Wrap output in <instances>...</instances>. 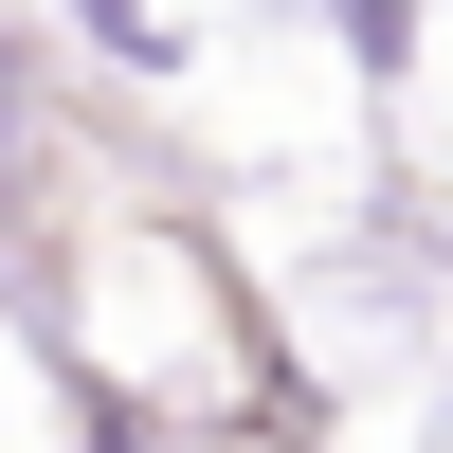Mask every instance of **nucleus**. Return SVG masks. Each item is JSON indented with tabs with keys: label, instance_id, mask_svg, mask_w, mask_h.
I'll return each instance as SVG.
<instances>
[{
	"label": "nucleus",
	"instance_id": "nucleus-1",
	"mask_svg": "<svg viewBox=\"0 0 453 453\" xmlns=\"http://www.w3.org/2000/svg\"><path fill=\"white\" fill-rule=\"evenodd\" d=\"M399 19H418V0H345V36H363V55H399Z\"/></svg>",
	"mask_w": 453,
	"mask_h": 453
},
{
	"label": "nucleus",
	"instance_id": "nucleus-2",
	"mask_svg": "<svg viewBox=\"0 0 453 453\" xmlns=\"http://www.w3.org/2000/svg\"><path fill=\"white\" fill-rule=\"evenodd\" d=\"M91 453H127V435H91Z\"/></svg>",
	"mask_w": 453,
	"mask_h": 453
}]
</instances>
